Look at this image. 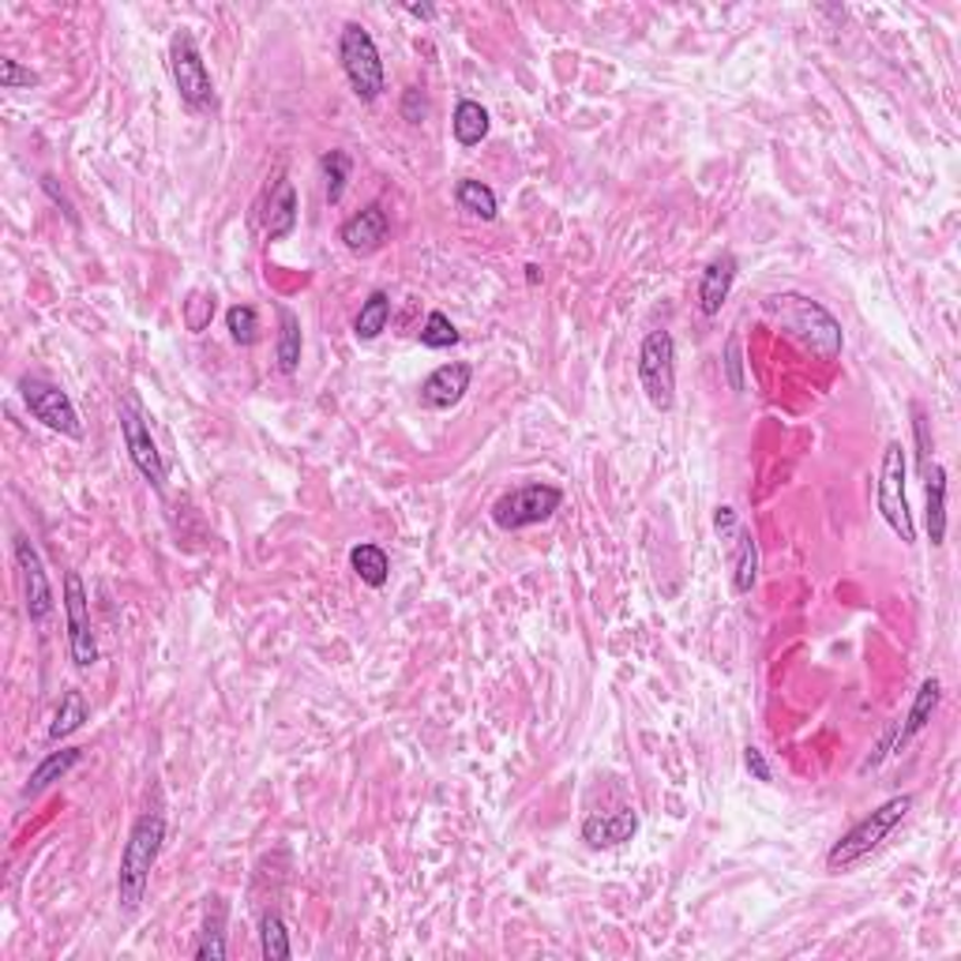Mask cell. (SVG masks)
<instances>
[{"mask_svg":"<svg viewBox=\"0 0 961 961\" xmlns=\"http://www.w3.org/2000/svg\"><path fill=\"white\" fill-rule=\"evenodd\" d=\"M91 718V707H87L83 691H64L61 695V707H57L53 713V725H49V740H64L72 737V732L83 729V721Z\"/></svg>","mask_w":961,"mask_h":961,"instance_id":"obj_28","label":"cell"},{"mask_svg":"<svg viewBox=\"0 0 961 961\" xmlns=\"http://www.w3.org/2000/svg\"><path fill=\"white\" fill-rule=\"evenodd\" d=\"M350 568H353L357 579H361L364 587H372V590L388 587V579H391L388 552H383L380 544H372V541L353 544V549H350Z\"/></svg>","mask_w":961,"mask_h":961,"instance_id":"obj_22","label":"cell"},{"mask_svg":"<svg viewBox=\"0 0 961 961\" xmlns=\"http://www.w3.org/2000/svg\"><path fill=\"white\" fill-rule=\"evenodd\" d=\"M211 316H214V293H203V290H196L192 297H188L184 301V323H188V331H196L200 334L207 323H211Z\"/></svg>","mask_w":961,"mask_h":961,"instance_id":"obj_33","label":"cell"},{"mask_svg":"<svg viewBox=\"0 0 961 961\" xmlns=\"http://www.w3.org/2000/svg\"><path fill=\"white\" fill-rule=\"evenodd\" d=\"M424 113H429V102H424V94L418 91V87H410V91L402 94V117L410 124H421Z\"/></svg>","mask_w":961,"mask_h":961,"instance_id":"obj_37","label":"cell"},{"mask_svg":"<svg viewBox=\"0 0 961 961\" xmlns=\"http://www.w3.org/2000/svg\"><path fill=\"white\" fill-rule=\"evenodd\" d=\"M875 508L883 514V522L898 533L901 544H917V527L913 511H909V492H905V448L898 440L887 443L883 466H879V484H875Z\"/></svg>","mask_w":961,"mask_h":961,"instance_id":"obj_5","label":"cell"},{"mask_svg":"<svg viewBox=\"0 0 961 961\" xmlns=\"http://www.w3.org/2000/svg\"><path fill=\"white\" fill-rule=\"evenodd\" d=\"M913 811V797L909 792H901V797H890L887 804H879L871 815H864L857 822V827H849L845 834H841L834 845H830L827 853V871H834V875H841V871H853L857 864H864V860L875 853L883 841L894 834V830L905 822V815Z\"/></svg>","mask_w":961,"mask_h":961,"instance_id":"obj_3","label":"cell"},{"mask_svg":"<svg viewBox=\"0 0 961 961\" xmlns=\"http://www.w3.org/2000/svg\"><path fill=\"white\" fill-rule=\"evenodd\" d=\"M563 503V492L557 484H544V481H530V484H519V489L503 492V497L492 503V522L500 530H527V527H538V522H549L552 514L560 511Z\"/></svg>","mask_w":961,"mask_h":961,"instance_id":"obj_7","label":"cell"},{"mask_svg":"<svg viewBox=\"0 0 961 961\" xmlns=\"http://www.w3.org/2000/svg\"><path fill=\"white\" fill-rule=\"evenodd\" d=\"M301 350H304L301 320H297L293 309L279 304V342H274V357H279V369L286 376H293L297 369H301Z\"/></svg>","mask_w":961,"mask_h":961,"instance_id":"obj_23","label":"cell"},{"mask_svg":"<svg viewBox=\"0 0 961 961\" xmlns=\"http://www.w3.org/2000/svg\"><path fill=\"white\" fill-rule=\"evenodd\" d=\"M454 342H459L454 323L443 312H429V320H424V327H421V346H424V350H451Z\"/></svg>","mask_w":961,"mask_h":961,"instance_id":"obj_32","label":"cell"},{"mask_svg":"<svg viewBox=\"0 0 961 961\" xmlns=\"http://www.w3.org/2000/svg\"><path fill=\"white\" fill-rule=\"evenodd\" d=\"M470 380H473V369L466 361L440 364V369L421 383V406H429V410H451V406H459L466 399Z\"/></svg>","mask_w":961,"mask_h":961,"instance_id":"obj_15","label":"cell"},{"mask_svg":"<svg viewBox=\"0 0 961 961\" xmlns=\"http://www.w3.org/2000/svg\"><path fill=\"white\" fill-rule=\"evenodd\" d=\"M635 834H639V815L631 808L605 811V815H590L587 822H582V841H587L590 849H617Z\"/></svg>","mask_w":961,"mask_h":961,"instance_id":"obj_16","label":"cell"},{"mask_svg":"<svg viewBox=\"0 0 961 961\" xmlns=\"http://www.w3.org/2000/svg\"><path fill=\"white\" fill-rule=\"evenodd\" d=\"M117 421H121V436H124V448H128L132 466L143 473V481H151L154 492H166V473L170 470H166V459L151 436V424H147L136 399H121V406H117Z\"/></svg>","mask_w":961,"mask_h":961,"instance_id":"obj_9","label":"cell"},{"mask_svg":"<svg viewBox=\"0 0 961 961\" xmlns=\"http://www.w3.org/2000/svg\"><path fill=\"white\" fill-rule=\"evenodd\" d=\"M939 699H943V683H939L935 677H928L924 683H920V691H917V699H913V707H909L905 718L890 725V732H894V751H901L909 740L917 737V732L928 729V721L935 718V710H939Z\"/></svg>","mask_w":961,"mask_h":961,"instance_id":"obj_18","label":"cell"},{"mask_svg":"<svg viewBox=\"0 0 961 961\" xmlns=\"http://www.w3.org/2000/svg\"><path fill=\"white\" fill-rule=\"evenodd\" d=\"M339 61L342 72L350 79L353 94L361 102H376L383 91H388V76H383V61L380 49H376L372 34L364 31L361 23H346L339 34Z\"/></svg>","mask_w":961,"mask_h":961,"instance_id":"obj_4","label":"cell"},{"mask_svg":"<svg viewBox=\"0 0 961 961\" xmlns=\"http://www.w3.org/2000/svg\"><path fill=\"white\" fill-rule=\"evenodd\" d=\"M454 203H459V211H466L470 218H481V222H497V214H500L497 192H492L489 184L473 181V177L459 181V188H454Z\"/></svg>","mask_w":961,"mask_h":961,"instance_id":"obj_26","label":"cell"},{"mask_svg":"<svg viewBox=\"0 0 961 961\" xmlns=\"http://www.w3.org/2000/svg\"><path fill=\"white\" fill-rule=\"evenodd\" d=\"M744 767H748V774H751V778L762 781V785H770V781H774V767H770L767 751L755 748V744H748V748H744Z\"/></svg>","mask_w":961,"mask_h":961,"instance_id":"obj_35","label":"cell"},{"mask_svg":"<svg viewBox=\"0 0 961 961\" xmlns=\"http://www.w3.org/2000/svg\"><path fill=\"white\" fill-rule=\"evenodd\" d=\"M16 568H19V582H23V601H27V617L31 623H42L49 612H53V587H49L46 563L38 557V549L23 533H16Z\"/></svg>","mask_w":961,"mask_h":961,"instance_id":"obj_13","label":"cell"},{"mask_svg":"<svg viewBox=\"0 0 961 961\" xmlns=\"http://www.w3.org/2000/svg\"><path fill=\"white\" fill-rule=\"evenodd\" d=\"M527 282H530V286H538V282H541V271H538V267H533V263L527 267Z\"/></svg>","mask_w":961,"mask_h":961,"instance_id":"obj_39","label":"cell"},{"mask_svg":"<svg viewBox=\"0 0 961 961\" xmlns=\"http://www.w3.org/2000/svg\"><path fill=\"white\" fill-rule=\"evenodd\" d=\"M388 323H391V297L383 290H376L369 293V301L361 304V312L353 316V334L361 342H372L388 331Z\"/></svg>","mask_w":961,"mask_h":961,"instance_id":"obj_27","label":"cell"},{"mask_svg":"<svg viewBox=\"0 0 961 961\" xmlns=\"http://www.w3.org/2000/svg\"><path fill=\"white\" fill-rule=\"evenodd\" d=\"M170 76H173V87H177V94H181V102L192 109V113L214 109L211 72H207L200 46H196V38L188 31H177L170 42Z\"/></svg>","mask_w":961,"mask_h":961,"instance_id":"obj_8","label":"cell"},{"mask_svg":"<svg viewBox=\"0 0 961 961\" xmlns=\"http://www.w3.org/2000/svg\"><path fill=\"white\" fill-rule=\"evenodd\" d=\"M79 762H83V751H79V748L49 751V755L31 770V778H27L23 797H38V792H46L49 785H53V781H61V778L68 774V770H76Z\"/></svg>","mask_w":961,"mask_h":961,"instance_id":"obj_21","label":"cell"},{"mask_svg":"<svg viewBox=\"0 0 961 961\" xmlns=\"http://www.w3.org/2000/svg\"><path fill=\"white\" fill-rule=\"evenodd\" d=\"M200 961H222L226 958V901L211 894L207 898V917H203V935L196 947Z\"/></svg>","mask_w":961,"mask_h":961,"instance_id":"obj_25","label":"cell"},{"mask_svg":"<svg viewBox=\"0 0 961 961\" xmlns=\"http://www.w3.org/2000/svg\"><path fill=\"white\" fill-rule=\"evenodd\" d=\"M34 83H38V76L31 68H23L19 61H12V57L0 61V87H4V91H19V87H34Z\"/></svg>","mask_w":961,"mask_h":961,"instance_id":"obj_34","label":"cell"},{"mask_svg":"<svg viewBox=\"0 0 961 961\" xmlns=\"http://www.w3.org/2000/svg\"><path fill=\"white\" fill-rule=\"evenodd\" d=\"M489 109H484L481 102H473V98H459V106H454V117H451V132L454 140H459L462 147H478L484 136H489Z\"/></svg>","mask_w":961,"mask_h":961,"instance_id":"obj_24","label":"cell"},{"mask_svg":"<svg viewBox=\"0 0 961 961\" xmlns=\"http://www.w3.org/2000/svg\"><path fill=\"white\" fill-rule=\"evenodd\" d=\"M64 617H68V653L76 669H91L98 661V642L91 628V601H87L83 579L76 571L64 574Z\"/></svg>","mask_w":961,"mask_h":961,"instance_id":"obj_12","label":"cell"},{"mask_svg":"<svg viewBox=\"0 0 961 961\" xmlns=\"http://www.w3.org/2000/svg\"><path fill=\"white\" fill-rule=\"evenodd\" d=\"M260 950L267 961H286L293 954L290 935H286V924L279 913H263L260 917Z\"/></svg>","mask_w":961,"mask_h":961,"instance_id":"obj_30","label":"cell"},{"mask_svg":"<svg viewBox=\"0 0 961 961\" xmlns=\"http://www.w3.org/2000/svg\"><path fill=\"white\" fill-rule=\"evenodd\" d=\"M320 170H323V184H327V203H331V207L342 203L346 184H350V170H353L350 154H346V151H327L320 158Z\"/></svg>","mask_w":961,"mask_h":961,"instance_id":"obj_29","label":"cell"},{"mask_svg":"<svg viewBox=\"0 0 961 961\" xmlns=\"http://www.w3.org/2000/svg\"><path fill=\"white\" fill-rule=\"evenodd\" d=\"M725 372H729V388L744 391V361H740V339H737V334L725 342Z\"/></svg>","mask_w":961,"mask_h":961,"instance_id":"obj_36","label":"cell"},{"mask_svg":"<svg viewBox=\"0 0 961 961\" xmlns=\"http://www.w3.org/2000/svg\"><path fill=\"white\" fill-rule=\"evenodd\" d=\"M713 530H718V538L725 541V549H729L732 590H737V593H751V587L759 582V544H755V533H751L744 522H740V514L732 511L729 503H721V508L713 511Z\"/></svg>","mask_w":961,"mask_h":961,"instance_id":"obj_11","label":"cell"},{"mask_svg":"<svg viewBox=\"0 0 961 961\" xmlns=\"http://www.w3.org/2000/svg\"><path fill=\"white\" fill-rule=\"evenodd\" d=\"M19 394H23L27 410L34 413V421H42L49 432H61L68 440H83V424H79L76 402L68 399L57 383L38 380V376H23L19 380Z\"/></svg>","mask_w":961,"mask_h":961,"instance_id":"obj_10","label":"cell"},{"mask_svg":"<svg viewBox=\"0 0 961 961\" xmlns=\"http://www.w3.org/2000/svg\"><path fill=\"white\" fill-rule=\"evenodd\" d=\"M737 256L732 252H721L713 256V260L707 263V271H702L699 279V309L702 316H718L721 309H725L729 293H732V282H737Z\"/></svg>","mask_w":961,"mask_h":961,"instance_id":"obj_17","label":"cell"},{"mask_svg":"<svg viewBox=\"0 0 961 961\" xmlns=\"http://www.w3.org/2000/svg\"><path fill=\"white\" fill-rule=\"evenodd\" d=\"M639 383L653 410L677 406V342L669 331H650L639 346Z\"/></svg>","mask_w":961,"mask_h":961,"instance_id":"obj_6","label":"cell"},{"mask_svg":"<svg viewBox=\"0 0 961 961\" xmlns=\"http://www.w3.org/2000/svg\"><path fill=\"white\" fill-rule=\"evenodd\" d=\"M924 492H928V538L931 544H943L947 541V470L939 462H928L924 470Z\"/></svg>","mask_w":961,"mask_h":961,"instance_id":"obj_19","label":"cell"},{"mask_svg":"<svg viewBox=\"0 0 961 961\" xmlns=\"http://www.w3.org/2000/svg\"><path fill=\"white\" fill-rule=\"evenodd\" d=\"M406 12L418 16V19H436V8H432V4H406Z\"/></svg>","mask_w":961,"mask_h":961,"instance_id":"obj_38","label":"cell"},{"mask_svg":"<svg viewBox=\"0 0 961 961\" xmlns=\"http://www.w3.org/2000/svg\"><path fill=\"white\" fill-rule=\"evenodd\" d=\"M166 845V815L162 811H143L132 822L121 853V871H117V901H121L124 913H136L143 905L147 883H151V871L162 857Z\"/></svg>","mask_w":961,"mask_h":961,"instance_id":"obj_2","label":"cell"},{"mask_svg":"<svg viewBox=\"0 0 961 961\" xmlns=\"http://www.w3.org/2000/svg\"><path fill=\"white\" fill-rule=\"evenodd\" d=\"M388 233H391V218L383 211L380 203H369L364 211H357L353 218L342 222V244L350 249L353 256H372L388 244Z\"/></svg>","mask_w":961,"mask_h":961,"instance_id":"obj_14","label":"cell"},{"mask_svg":"<svg viewBox=\"0 0 961 961\" xmlns=\"http://www.w3.org/2000/svg\"><path fill=\"white\" fill-rule=\"evenodd\" d=\"M297 230V188L293 181H282L274 184L271 200H267V237L271 241H282Z\"/></svg>","mask_w":961,"mask_h":961,"instance_id":"obj_20","label":"cell"},{"mask_svg":"<svg viewBox=\"0 0 961 961\" xmlns=\"http://www.w3.org/2000/svg\"><path fill=\"white\" fill-rule=\"evenodd\" d=\"M226 327H230V339L237 346H256L260 342V312L252 304H233L226 312Z\"/></svg>","mask_w":961,"mask_h":961,"instance_id":"obj_31","label":"cell"},{"mask_svg":"<svg viewBox=\"0 0 961 961\" xmlns=\"http://www.w3.org/2000/svg\"><path fill=\"white\" fill-rule=\"evenodd\" d=\"M767 320H774L792 342H800L808 353H815L819 361H834L841 353V323L822 309L819 301H811L804 293H770L762 301Z\"/></svg>","mask_w":961,"mask_h":961,"instance_id":"obj_1","label":"cell"}]
</instances>
